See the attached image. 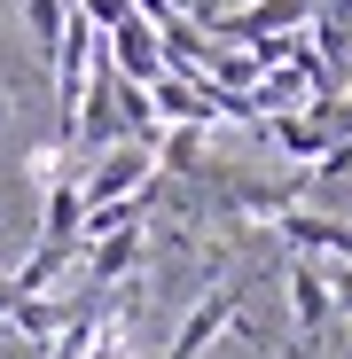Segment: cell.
<instances>
[{
    "label": "cell",
    "instance_id": "6da1fadb",
    "mask_svg": "<svg viewBox=\"0 0 352 359\" xmlns=\"http://www.w3.org/2000/svg\"><path fill=\"white\" fill-rule=\"evenodd\" d=\"M243 297H251V273H227L219 289H204L196 297V313L181 320V328H172V344H164V359H204L235 320H243Z\"/></svg>",
    "mask_w": 352,
    "mask_h": 359
},
{
    "label": "cell",
    "instance_id": "7a4b0ae2",
    "mask_svg": "<svg viewBox=\"0 0 352 359\" xmlns=\"http://www.w3.org/2000/svg\"><path fill=\"white\" fill-rule=\"evenodd\" d=\"M282 289H289V328H298V344H306V351H321V344H329V328H337V305H329L321 266H313V258H289Z\"/></svg>",
    "mask_w": 352,
    "mask_h": 359
},
{
    "label": "cell",
    "instance_id": "3957f363",
    "mask_svg": "<svg viewBox=\"0 0 352 359\" xmlns=\"http://www.w3.org/2000/svg\"><path fill=\"white\" fill-rule=\"evenodd\" d=\"M102 47H110V71L126 86H157L164 79V39H157L149 16H126L117 32H102Z\"/></svg>",
    "mask_w": 352,
    "mask_h": 359
},
{
    "label": "cell",
    "instance_id": "277c9868",
    "mask_svg": "<svg viewBox=\"0 0 352 359\" xmlns=\"http://www.w3.org/2000/svg\"><path fill=\"white\" fill-rule=\"evenodd\" d=\"M274 243L352 266V226H344V219H321V211H282V219H274Z\"/></svg>",
    "mask_w": 352,
    "mask_h": 359
},
{
    "label": "cell",
    "instance_id": "5b68a950",
    "mask_svg": "<svg viewBox=\"0 0 352 359\" xmlns=\"http://www.w3.org/2000/svg\"><path fill=\"white\" fill-rule=\"evenodd\" d=\"M24 24H32V47L55 55L63 47V24H71V0H24Z\"/></svg>",
    "mask_w": 352,
    "mask_h": 359
},
{
    "label": "cell",
    "instance_id": "8992f818",
    "mask_svg": "<svg viewBox=\"0 0 352 359\" xmlns=\"http://www.w3.org/2000/svg\"><path fill=\"white\" fill-rule=\"evenodd\" d=\"M71 8H79V16H86L94 32H117V24L133 16V0H71Z\"/></svg>",
    "mask_w": 352,
    "mask_h": 359
},
{
    "label": "cell",
    "instance_id": "52a82bcc",
    "mask_svg": "<svg viewBox=\"0 0 352 359\" xmlns=\"http://www.w3.org/2000/svg\"><path fill=\"white\" fill-rule=\"evenodd\" d=\"M329 281V305H337V320H352V266H337V273H321Z\"/></svg>",
    "mask_w": 352,
    "mask_h": 359
},
{
    "label": "cell",
    "instance_id": "ba28073f",
    "mask_svg": "<svg viewBox=\"0 0 352 359\" xmlns=\"http://www.w3.org/2000/svg\"><path fill=\"white\" fill-rule=\"evenodd\" d=\"M133 16H149V24H157V32H164V24H181V16H188V8H181V0H133Z\"/></svg>",
    "mask_w": 352,
    "mask_h": 359
},
{
    "label": "cell",
    "instance_id": "9c48e42d",
    "mask_svg": "<svg viewBox=\"0 0 352 359\" xmlns=\"http://www.w3.org/2000/svg\"><path fill=\"white\" fill-rule=\"evenodd\" d=\"M8 313H16V289H8V281H0V320H8Z\"/></svg>",
    "mask_w": 352,
    "mask_h": 359
},
{
    "label": "cell",
    "instance_id": "30bf717a",
    "mask_svg": "<svg viewBox=\"0 0 352 359\" xmlns=\"http://www.w3.org/2000/svg\"><path fill=\"white\" fill-rule=\"evenodd\" d=\"M337 8H344V16H352V0H337Z\"/></svg>",
    "mask_w": 352,
    "mask_h": 359
}]
</instances>
